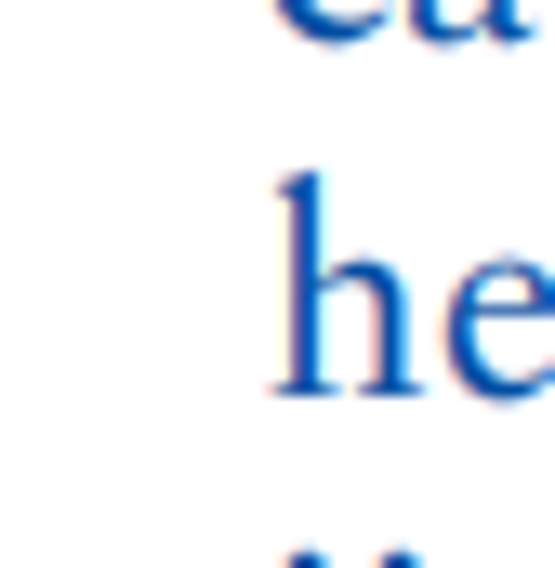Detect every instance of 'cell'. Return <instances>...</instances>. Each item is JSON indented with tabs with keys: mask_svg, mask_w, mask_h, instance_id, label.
Here are the masks:
<instances>
[{
	"mask_svg": "<svg viewBox=\"0 0 555 568\" xmlns=\"http://www.w3.org/2000/svg\"><path fill=\"white\" fill-rule=\"evenodd\" d=\"M291 212V344H278V384L291 397H411L423 357H411V291L397 265H317V172L278 185Z\"/></svg>",
	"mask_w": 555,
	"mask_h": 568,
	"instance_id": "obj_1",
	"label": "cell"
},
{
	"mask_svg": "<svg viewBox=\"0 0 555 568\" xmlns=\"http://www.w3.org/2000/svg\"><path fill=\"white\" fill-rule=\"evenodd\" d=\"M436 357L463 397H543L555 384V278L543 265H476L436 317Z\"/></svg>",
	"mask_w": 555,
	"mask_h": 568,
	"instance_id": "obj_2",
	"label": "cell"
},
{
	"mask_svg": "<svg viewBox=\"0 0 555 568\" xmlns=\"http://www.w3.org/2000/svg\"><path fill=\"white\" fill-rule=\"evenodd\" d=\"M384 13H411V0H278L291 40H357V27H384Z\"/></svg>",
	"mask_w": 555,
	"mask_h": 568,
	"instance_id": "obj_3",
	"label": "cell"
}]
</instances>
